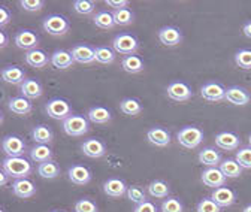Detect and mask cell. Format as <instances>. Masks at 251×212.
I'll return each instance as SVG.
<instances>
[{
  "label": "cell",
  "instance_id": "b9f144b4",
  "mask_svg": "<svg viewBox=\"0 0 251 212\" xmlns=\"http://www.w3.org/2000/svg\"><path fill=\"white\" fill-rule=\"evenodd\" d=\"M126 194H127V199L129 200L135 202L136 205H139V203H142V202L147 200V194H145V191L139 186L127 187V193H126Z\"/></svg>",
  "mask_w": 251,
  "mask_h": 212
},
{
  "label": "cell",
  "instance_id": "4316f807",
  "mask_svg": "<svg viewBox=\"0 0 251 212\" xmlns=\"http://www.w3.org/2000/svg\"><path fill=\"white\" fill-rule=\"evenodd\" d=\"M8 108L15 114V115H27L31 112V109H33V105L30 103L28 99L23 97V96H18V97H12L9 99V103H8Z\"/></svg>",
  "mask_w": 251,
  "mask_h": 212
},
{
  "label": "cell",
  "instance_id": "8992f818",
  "mask_svg": "<svg viewBox=\"0 0 251 212\" xmlns=\"http://www.w3.org/2000/svg\"><path fill=\"white\" fill-rule=\"evenodd\" d=\"M45 111L47 114L54 118V119H61L65 121L68 117L72 115V106L68 100L60 99V97H54L51 99L47 105H45Z\"/></svg>",
  "mask_w": 251,
  "mask_h": 212
},
{
  "label": "cell",
  "instance_id": "5b68a950",
  "mask_svg": "<svg viewBox=\"0 0 251 212\" xmlns=\"http://www.w3.org/2000/svg\"><path fill=\"white\" fill-rule=\"evenodd\" d=\"M112 48L115 52L121 54V55H133L138 48H139V42L138 39L130 35V33H120L114 38L112 41Z\"/></svg>",
  "mask_w": 251,
  "mask_h": 212
},
{
  "label": "cell",
  "instance_id": "f546056e",
  "mask_svg": "<svg viewBox=\"0 0 251 212\" xmlns=\"http://www.w3.org/2000/svg\"><path fill=\"white\" fill-rule=\"evenodd\" d=\"M52 138H54L52 130L45 124H39L31 130V139H33L38 145H48L52 141Z\"/></svg>",
  "mask_w": 251,
  "mask_h": 212
},
{
  "label": "cell",
  "instance_id": "11a10c76",
  "mask_svg": "<svg viewBox=\"0 0 251 212\" xmlns=\"http://www.w3.org/2000/svg\"><path fill=\"white\" fill-rule=\"evenodd\" d=\"M3 121H5V117H3L2 112H0V124H3Z\"/></svg>",
  "mask_w": 251,
  "mask_h": 212
},
{
  "label": "cell",
  "instance_id": "52a82bcc",
  "mask_svg": "<svg viewBox=\"0 0 251 212\" xmlns=\"http://www.w3.org/2000/svg\"><path fill=\"white\" fill-rule=\"evenodd\" d=\"M25 148V142L17 135H8L2 141V149L5 151L8 157H23Z\"/></svg>",
  "mask_w": 251,
  "mask_h": 212
},
{
  "label": "cell",
  "instance_id": "603a6c76",
  "mask_svg": "<svg viewBox=\"0 0 251 212\" xmlns=\"http://www.w3.org/2000/svg\"><path fill=\"white\" fill-rule=\"evenodd\" d=\"M24 58H25V63L31 68H35V69H42L50 63V55L39 48L27 51Z\"/></svg>",
  "mask_w": 251,
  "mask_h": 212
},
{
  "label": "cell",
  "instance_id": "44dd1931",
  "mask_svg": "<svg viewBox=\"0 0 251 212\" xmlns=\"http://www.w3.org/2000/svg\"><path fill=\"white\" fill-rule=\"evenodd\" d=\"M211 199L220 208H227V206H232L236 202V194H235L233 190H230L227 187H220V188H215L212 191Z\"/></svg>",
  "mask_w": 251,
  "mask_h": 212
},
{
  "label": "cell",
  "instance_id": "680465c9",
  "mask_svg": "<svg viewBox=\"0 0 251 212\" xmlns=\"http://www.w3.org/2000/svg\"><path fill=\"white\" fill-rule=\"evenodd\" d=\"M51 212H63V211H51Z\"/></svg>",
  "mask_w": 251,
  "mask_h": 212
},
{
  "label": "cell",
  "instance_id": "9c48e42d",
  "mask_svg": "<svg viewBox=\"0 0 251 212\" xmlns=\"http://www.w3.org/2000/svg\"><path fill=\"white\" fill-rule=\"evenodd\" d=\"M71 54L75 62L82 63V65H90L96 62V48L87 44H78L71 49Z\"/></svg>",
  "mask_w": 251,
  "mask_h": 212
},
{
  "label": "cell",
  "instance_id": "9a60e30c",
  "mask_svg": "<svg viewBox=\"0 0 251 212\" xmlns=\"http://www.w3.org/2000/svg\"><path fill=\"white\" fill-rule=\"evenodd\" d=\"M50 63L52 65V68L65 71L72 68V65L75 63V60L71 54V51L66 49H55L51 55H50Z\"/></svg>",
  "mask_w": 251,
  "mask_h": 212
},
{
  "label": "cell",
  "instance_id": "bcb514c9",
  "mask_svg": "<svg viewBox=\"0 0 251 212\" xmlns=\"http://www.w3.org/2000/svg\"><path fill=\"white\" fill-rule=\"evenodd\" d=\"M196 212H220V206L212 199H202L198 203Z\"/></svg>",
  "mask_w": 251,
  "mask_h": 212
},
{
  "label": "cell",
  "instance_id": "c3c4849f",
  "mask_svg": "<svg viewBox=\"0 0 251 212\" xmlns=\"http://www.w3.org/2000/svg\"><path fill=\"white\" fill-rule=\"evenodd\" d=\"M133 212H157V206L152 202L145 200V202L136 205V208H135Z\"/></svg>",
  "mask_w": 251,
  "mask_h": 212
},
{
  "label": "cell",
  "instance_id": "8d00e7d4",
  "mask_svg": "<svg viewBox=\"0 0 251 212\" xmlns=\"http://www.w3.org/2000/svg\"><path fill=\"white\" fill-rule=\"evenodd\" d=\"M235 63L244 71H251V49L242 48L235 54Z\"/></svg>",
  "mask_w": 251,
  "mask_h": 212
},
{
  "label": "cell",
  "instance_id": "db71d44e",
  "mask_svg": "<svg viewBox=\"0 0 251 212\" xmlns=\"http://www.w3.org/2000/svg\"><path fill=\"white\" fill-rule=\"evenodd\" d=\"M242 212H251V205H247L245 208H244V211Z\"/></svg>",
  "mask_w": 251,
  "mask_h": 212
},
{
  "label": "cell",
  "instance_id": "f35d334b",
  "mask_svg": "<svg viewBox=\"0 0 251 212\" xmlns=\"http://www.w3.org/2000/svg\"><path fill=\"white\" fill-rule=\"evenodd\" d=\"M112 17H114V21L117 25H129L133 23V18H135L133 12L127 8L120 9V11H114Z\"/></svg>",
  "mask_w": 251,
  "mask_h": 212
},
{
  "label": "cell",
  "instance_id": "74e56055",
  "mask_svg": "<svg viewBox=\"0 0 251 212\" xmlns=\"http://www.w3.org/2000/svg\"><path fill=\"white\" fill-rule=\"evenodd\" d=\"M115 60V51L109 47H98L96 48V62L100 65H111Z\"/></svg>",
  "mask_w": 251,
  "mask_h": 212
},
{
  "label": "cell",
  "instance_id": "cb8c5ba5",
  "mask_svg": "<svg viewBox=\"0 0 251 212\" xmlns=\"http://www.w3.org/2000/svg\"><path fill=\"white\" fill-rule=\"evenodd\" d=\"M147 139L155 146H168L171 143V133L162 127H152L147 132Z\"/></svg>",
  "mask_w": 251,
  "mask_h": 212
},
{
  "label": "cell",
  "instance_id": "7bdbcfd3",
  "mask_svg": "<svg viewBox=\"0 0 251 212\" xmlns=\"http://www.w3.org/2000/svg\"><path fill=\"white\" fill-rule=\"evenodd\" d=\"M184 206L179 199L176 197H168L162 203V212H182Z\"/></svg>",
  "mask_w": 251,
  "mask_h": 212
},
{
  "label": "cell",
  "instance_id": "6da1fadb",
  "mask_svg": "<svg viewBox=\"0 0 251 212\" xmlns=\"http://www.w3.org/2000/svg\"><path fill=\"white\" fill-rule=\"evenodd\" d=\"M2 169L8 176L15 179L27 178L33 172V166L25 157H6L2 163Z\"/></svg>",
  "mask_w": 251,
  "mask_h": 212
},
{
  "label": "cell",
  "instance_id": "f5cc1de1",
  "mask_svg": "<svg viewBox=\"0 0 251 212\" xmlns=\"http://www.w3.org/2000/svg\"><path fill=\"white\" fill-rule=\"evenodd\" d=\"M6 183H8V175H6L5 170L2 169V170H0V187L6 186Z\"/></svg>",
  "mask_w": 251,
  "mask_h": 212
},
{
  "label": "cell",
  "instance_id": "681fc988",
  "mask_svg": "<svg viewBox=\"0 0 251 212\" xmlns=\"http://www.w3.org/2000/svg\"><path fill=\"white\" fill-rule=\"evenodd\" d=\"M106 5L109 8H114L115 11H120V9L127 8L129 2H127V0H106Z\"/></svg>",
  "mask_w": 251,
  "mask_h": 212
},
{
  "label": "cell",
  "instance_id": "1f68e13d",
  "mask_svg": "<svg viewBox=\"0 0 251 212\" xmlns=\"http://www.w3.org/2000/svg\"><path fill=\"white\" fill-rule=\"evenodd\" d=\"M148 193H150V196H152L155 199H166L171 193V188H169V184L165 183V181L155 179L152 183H150Z\"/></svg>",
  "mask_w": 251,
  "mask_h": 212
},
{
  "label": "cell",
  "instance_id": "60d3db41",
  "mask_svg": "<svg viewBox=\"0 0 251 212\" xmlns=\"http://www.w3.org/2000/svg\"><path fill=\"white\" fill-rule=\"evenodd\" d=\"M235 160L242 169H251V146L241 148L236 153Z\"/></svg>",
  "mask_w": 251,
  "mask_h": 212
},
{
  "label": "cell",
  "instance_id": "7402d4cb",
  "mask_svg": "<svg viewBox=\"0 0 251 212\" xmlns=\"http://www.w3.org/2000/svg\"><path fill=\"white\" fill-rule=\"evenodd\" d=\"M215 145L225 151H235L241 145V139L238 135L232 132H222L215 136Z\"/></svg>",
  "mask_w": 251,
  "mask_h": 212
},
{
  "label": "cell",
  "instance_id": "f6af8a7d",
  "mask_svg": "<svg viewBox=\"0 0 251 212\" xmlns=\"http://www.w3.org/2000/svg\"><path fill=\"white\" fill-rule=\"evenodd\" d=\"M20 5H21V8L24 11L38 12V11H41L45 6V2H44V0H21Z\"/></svg>",
  "mask_w": 251,
  "mask_h": 212
},
{
  "label": "cell",
  "instance_id": "ee69618b",
  "mask_svg": "<svg viewBox=\"0 0 251 212\" xmlns=\"http://www.w3.org/2000/svg\"><path fill=\"white\" fill-rule=\"evenodd\" d=\"M75 212H99L98 205L90 199H79L75 203Z\"/></svg>",
  "mask_w": 251,
  "mask_h": 212
},
{
  "label": "cell",
  "instance_id": "4fadbf2b",
  "mask_svg": "<svg viewBox=\"0 0 251 212\" xmlns=\"http://www.w3.org/2000/svg\"><path fill=\"white\" fill-rule=\"evenodd\" d=\"M81 149L90 159H100L106 154V145L100 139H96V138L84 141V143L81 145Z\"/></svg>",
  "mask_w": 251,
  "mask_h": 212
},
{
  "label": "cell",
  "instance_id": "e0dca14e",
  "mask_svg": "<svg viewBox=\"0 0 251 212\" xmlns=\"http://www.w3.org/2000/svg\"><path fill=\"white\" fill-rule=\"evenodd\" d=\"M12 191L17 197L20 199H30L36 194V187L30 179L23 178V179H15L12 183Z\"/></svg>",
  "mask_w": 251,
  "mask_h": 212
},
{
  "label": "cell",
  "instance_id": "3957f363",
  "mask_svg": "<svg viewBox=\"0 0 251 212\" xmlns=\"http://www.w3.org/2000/svg\"><path fill=\"white\" fill-rule=\"evenodd\" d=\"M42 27H44L45 32L51 36H63L69 32L71 23L66 17L58 15V14H52L44 20Z\"/></svg>",
  "mask_w": 251,
  "mask_h": 212
},
{
  "label": "cell",
  "instance_id": "ba28073f",
  "mask_svg": "<svg viewBox=\"0 0 251 212\" xmlns=\"http://www.w3.org/2000/svg\"><path fill=\"white\" fill-rule=\"evenodd\" d=\"M166 93H168V97L175 100V102H187L193 97L192 88L188 87L185 82H181V81L171 82L166 88Z\"/></svg>",
  "mask_w": 251,
  "mask_h": 212
},
{
  "label": "cell",
  "instance_id": "d590c367",
  "mask_svg": "<svg viewBox=\"0 0 251 212\" xmlns=\"http://www.w3.org/2000/svg\"><path fill=\"white\" fill-rule=\"evenodd\" d=\"M38 173L39 176L42 178H47V179H54L60 175V167L55 162H45V163H41L38 166Z\"/></svg>",
  "mask_w": 251,
  "mask_h": 212
},
{
  "label": "cell",
  "instance_id": "30bf717a",
  "mask_svg": "<svg viewBox=\"0 0 251 212\" xmlns=\"http://www.w3.org/2000/svg\"><path fill=\"white\" fill-rule=\"evenodd\" d=\"M201 96L208 102H220L226 96V88L220 82L211 81V82H206L205 85H202Z\"/></svg>",
  "mask_w": 251,
  "mask_h": 212
},
{
  "label": "cell",
  "instance_id": "f1b7e54d",
  "mask_svg": "<svg viewBox=\"0 0 251 212\" xmlns=\"http://www.w3.org/2000/svg\"><path fill=\"white\" fill-rule=\"evenodd\" d=\"M30 159L35 163H45L52 160V149L48 145H35L30 149Z\"/></svg>",
  "mask_w": 251,
  "mask_h": 212
},
{
  "label": "cell",
  "instance_id": "277c9868",
  "mask_svg": "<svg viewBox=\"0 0 251 212\" xmlns=\"http://www.w3.org/2000/svg\"><path fill=\"white\" fill-rule=\"evenodd\" d=\"M63 130H65L66 135L74 136V138L84 136L90 130L88 118L82 115H71L63 121Z\"/></svg>",
  "mask_w": 251,
  "mask_h": 212
},
{
  "label": "cell",
  "instance_id": "4dcf8cb0",
  "mask_svg": "<svg viewBox=\"0 0 251 212\" xmlns=\"http://www.w3.org/2000/svg\"><path fill=\"white\" fill-rule=\"evenodd\" d=\"M121 68L127 72V73H139L144 71L145 65L142 62V58L138 57V55H127V57H124L123 58V62H121Z\"/></svg>",
  "mask_w": 251,
  "mask_h": 212
},
{
  "label": "cell",
  "instance_id": "ab89813d",
  "mask_svg": "<svg viewBox=\"0 0 251 212\" xmlns=\"http://www.w3.org/2000/svg\"><path fill=\"white\" fill-rule=\"evenodd\" d=\"M74 9L79 15H90L96 11V3L93 0H75Z\"/></svg>",
  "mask_w": 251,
  "mask_h": 212
},
{
  "label": "cell",
  "instance_id": "d6986e66",
  "mask_svg": "<svg viewBox=\"0 0 251 212\" xmlns=\"http://www.w3.org/2000/svg\"><path fill=\"white\" fill-rule=\"evenodd\" d=\"M103 191L106 196L112 199H120L127 193V186H126V183L120 178H109L108 181H105Z\"/></svg>",
  "mask_w": 251,
  "mask_h": 212
},
{
  "label": "cell",
  "instance_id": "816d5d0a",
  "mask_svg": "<svg viewBox=\"0 0 251 212\" xmlns=\"http://www.w3.org/2000/svg\"><path fill=\"white\" fill-rule=\"evenodd\" d=\"M242 32H244V35H245L248 39H251V21H248V23H245V24H244Z\"/></svg>",
  "mask_w": 251,
  "mask_h": 212
},
{
  "label": "cell",
  "instance_id": "9f6ffc18",
  "mask_svg": "<svg viewBox=\"0 0 251 212\" xmlns=\"http://www.w3.org/2000/svg\"><path fill=\"white\" fill-rule=\"evenodd\" d=\"M0 212H5V209H3L2 206H0Z\"/></svg>",
  "mask_w": 251,
  "mask_h": 212
},
{
  "label": "cell",
  "instance_id": "d4e9b609",
  "mask_svg": "<svg viewBox=\"0 0 251 212\" xmlns=\"http://www.w3.org/2000/svg\"><path fill=\"white\" fill-rule=\"evenodd\" d=\"M0 78L8 84L21 85L25 81V72L18 66H6L0 72Z\"/></svg>",
  "mask_w": 251,
  "mask_h": 212
},
{
  "label": "cell",
  "instance_id": "6f0895ef",
  "mask_svg": "<svg viewBox=\"0 0 251 212\" xmlns=\"http://www.w3.org/2000/svg\"><path fill=\"white\" fill-rule=\"evenodd\" d=\"M248 142H250V145H251V135H250V139H248Z\"/></svg>",
  "mask_w": 251,
  "mask_h": 212
},
{
  "label": "cell",
  "instance_id": "f907efd6",
  "mask_svg": "<svg viewBox=\"0 0 251 212\" xmlns=\"http://www.w3.org/2000/svg\"><path fill=\"white\" fill-rule=\"evenodd\" d=\"M8 44H9V38H8V35H6L5 32H2V30H0V49L6 48V47H8Z\"/></svg>",
  "mask_w": 251,
  "mask_h": 212
},
{
  "label": "cell",
  "instance_id": "ac0fdd59",
  "mask_svg": "<svg viewBox=\"0 0 251 212\" xmlns=\"http://www.w3.org/2000/svg\"><path fill=\"white\" fill-rule=\"evenodd\" d=\"M68 176L69 181L75 186H85L91 181V172L88 167L82 166V165H74L69 170H68Z\"/></svg>",
  "mask_w": 251,
  "mask_h": 212
},
{
  "label": "cell",
  "instance_id": "5bb4252c",
  "mask_svg": "<svg viewBox=\"0 0 251 212\" xmlns=\"http://www.w3.org/2000/svg\"><path fill=\"white\" fill-rule=\"evenodd\" d=\"M202 183L206 187L220 188V187H225L226 176L223 175V172L220 170L218 167H208V169H205L202 172Z\"/></svg>",
  "mask_w": 251,
  "mask_h": 212
},
{
  "label": "cell",
  "instance_id": "d6a6232c",
  "mask_svg": "<svg viewBox=\"0 0 251 212\" xmlns=\"http://www.w3.org/2000/svg\"><path fill=\"white\" fill-rule=\"evenodd\" d=\"M120 109L123 114L126 115H130V117H136L142 112V105L139 100L136 99H132V97H126L121 100L120 103Z\"/></svg>",
  "mask_w": 251,
  "mask_h": 212
},
{
  "label": "cell",
  "instance_id": "8fae6325",
  "mask_svg": "<svg viewBox=\"0 0 251 212\" xmlns=\"http://www.w3.org/2000/svg\"><path fill=\"white\" fill-rule=\"evenodd\" d=\"M15 45L20 49H25V51H31L36 49L39 45V36L33 32V30H20V32L15 35L14 39Z\"/></svg>",
  "mask_w": 251,
  "mask_h": 212
},
{
  "label": "cell",
  "instance_id": "83f0119b",
  "mask_svg": "<svg viewBox=\"0 0 251 212\" xmlns=\"http://www.w3.org/2000/svg\"><path fill=\"white\" fill-rule=\"evenodd\" d=\"M199 162L205 166L209 167H217L220 163H222V154L218 153L215 148H203L199 153Z\"/></svg>",
  "mask_w": 251,
  "mask_h": 212
},
{
  "label": "cell",
  "instance_id": "7a4b0ae2",
  "mask_svg": "<svg viewBox=\"0 0 251 212\" xmlns=\"http://www.w3.org/2000/svg\"><path fill=\"white\" fill-rule=\"evenodd\" d=\"M178 143L185 149H195L203 141V132L196 126H185L176 133Z\"/></svg>",
  "mask_w": 251,
  "mask_h": 212
},
{
  "label": "cell",
  "instance_id": "7c38bea8",
  "mask_svg": "<svg viewBox=\"0 0 251 212\" xmlns=\"http://www.w3.org/2000/svg\"><path fill=\"white\" fill-rule=\"evenodd\" d=\"M159 41L165 47H176L182 42V33L175 25H165L159 30Z\"/></svg>",
  "mask_w": 251,
  "mask_h": 212
},
{
  "label": "cell",
  "instance_id": "ffe728a7",
  "mask_svg": "<svg viewBox=\"0 0 251 212\" xmlns=\"http://www.w3.org/2000/svg\"><path fill=\"white\" fill-rule=\"evenodd\" d=\"M20 92L23 94V97L25 99H38L44 94V87L42 84L35 79V78H30V79H25L21 87H20Z\"/></svg>",
  "mask_w": 251,
  "mask_h": 212
},
{
  "label": "cell",
  "instance_id": "2e32d148",
  "mask_svg": "<svg viewBox=\"0 0 251 212\" xmlns=\"http://www.w3.org/2000/svg\"><path fill=\"white\" fill-rule=\"evenodd\" d=\"M225 99H226L229 103H232V105L244 106V105L250 103L251 96H250V93L247 92L245 88H242V87H239V85H233V87H230V88L226 90V96H225Z\"/></svg>",
  "mask_w": 251,
  "mask_h": 212
},
{
  "label": "cell",
  "instance_id": "e575fe53",
  "mask_svg": "<svg viewBox=\"0 0 251 212\" xmlns=\"http://www.w3.org/2000/svg\"><path fill=\"white\" fill-rule=\"evenodd\" d=\"M93 23L96 24L99 28H102V30H111L115 25L112 14L108 12V11H99L96 15L93 17Z\"/></svg>",
  "mask_w": 251,
  "mask_h": 212
},
{
  "label": "cell",
  "instance_id": "7dc6e473",
  "mask_svg": "<svg viewBox=\"0 0 251 212\" xmlns=\"http://www.w3.org/2000/svg\"><path fill=\"white\" fill-rule=\"evenodd\" d=\"M12 20V12L3 6V5H0V27H3V25H8Z\"/></svg>",
  "mask_w": 251,
  "mask_h": 212
},
{
  "label": "cell",
  "instance_id": "836d02e7",
  "mask_svg": "<svg viewBox=\"0 0 251 212\" xmlns=\"http://www.w3.org/2000/svg\"><path fill=\"white\" fill-rule=\"evenodd\" d=\"M220 170L223 172L226 178H238L242 175V167L233 159H226L220 163Z\"/></svg>",
  "mask_w": 251,
  "mask_h": 212
},
{
  "label": "cell",
  "instance_id": "484cf974",
  "mask_svg": "<svg viewBox=\"0 0 251 212\" xmlns=\"http://www.w3.org/2000/svg\"><path fill=\"white\" fill-rule=\"evenodd\" d=\"M87 118L88 121L94 124H106L112 119V114L109 109L103 108V106H93L88 114H87Z\"/></svg>",
  "mask_w": 251,
  "mask_h": 212
}]
</instances>
